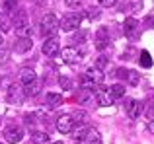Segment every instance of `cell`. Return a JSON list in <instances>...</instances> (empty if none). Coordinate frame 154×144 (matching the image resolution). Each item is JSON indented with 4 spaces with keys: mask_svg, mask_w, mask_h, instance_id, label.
Masks as SVG:
<instances>
[{
    "mask_svg": "<svg viewBox=\"0 0 154 144\" xmlns=\"http://www.w3.org/2000/svg\"><path fill=\"white\" fill-rule=\"evenodd\" d=\"M88 117H90V115H88V111H84V109H76L74 113H72V121H74V125H86L88 123Z\"/></svg>",
    "mask_w": 154,
    "mask_h": 144,
    "instance_id": "ac0fdd59",
    "label": "cell"
},
{
    "mask_svg": "<svg viewBox=\"0 0 154 144\" xmlns=\"http://www.w3.org/2000/svg\"><path fill=\"white\" fill-rule=\"evenodd\" d=\"M12 23L16 26V35H18V37H31V26H29L26 10H20Z\"/></svg>",
    "mask_w": 154,
    "mask_h": 144,
    "instance_id": "6da1fadb",
    "label": "cell"
},
{
    "mask_svg": "<svg viewBox=\"0 0 154 144\" xmlns=\"http://www.w3.org/2000/svg\"><path fill=\"white\" fill-rule=\"evenodd\" d=\"M0 4H2V0H0Z\"/></svg>",
    "mask_w": 154,
    "mask_h": 144,
    "instance_id": "60d3db41",
    "label": "cell"
},
{
    "mask_svg": "<svg viewBox=\"0 0 154 144\" xmlns=\"http://www.w3.org/2000/svg\"><path fill=\"white\" fill-rule=\"evenodd\" d=\"M105 62H107V61H105L103 57H102V58H98V62H96V68H103V66H105Z\"/></svg>",
    "mask_w": 154,
    "mask_h": 144,
    "instance_id": "836d02e7",
    "label": "cell"
},
{
    "mask_svg": "<svg viewBox=\"0 0 154 144\" xmlns=\"http://www.w3.org/2000/svg\"><path fill=\"white\" fill-rule=\"evenodd\" d=\"M39 92H41V82H39V80H33V82H29V84L23 86V94H26V98H35Z\"/></svg>",
    "mask_w": 154,
    "mask_h": 144,
    "instance_id": "5bb4252c",
    "label": "cell"
},
{
    "mask_svg": "<svg viewBox=\"0 0 154 144\" xmlns=\"http://www.w3.org/2000/svg\"><path fill=\"white\" fill-rule=\"evenodd\" d=\"M125 109H127L129 119H139L140 113H143V103H140L139 99H129V101L125 103Z\"/></svg>",
    "mask_w": 154,
    "mask_h": 144,
    "instance_id": "30bf717a",
    "label": "cell"
},
{
    "mask_svg": "<svg viewBox=\"0 0 154 144\" xmlns=\"http://www.w3.org/2000/svg\"><path fill=\"white\" fill-rule=\"evenodd\" d=\"M86 76H90V78L94 80L96 84H102L103 80H105V74H103V72L100 70V68H96V66H92V68H88V70H86Z\"/></svg>",
    "mask_w": 154,
    "mask_h": 144,
    "instance_id": "d6986e66",
    "label": "cell"
},
{
    "mask_svg": "<svg viewBox=\"0 0 154 144\" xmlns=\"http://www.w3.org/2000/svg\"><path fill=\"white\" fill-rule=\"evenodd\" d=\"M16 4H18V0H2V8L4 10H14Z\"/></svg>",
    "mask_w": 154,
    "mask_h": 144,
    "instance_id": "f1b7e54d",
    "label": "cell"
},
{
    "mask_svg": "<svg viewBox=\"0 0 154 144\" xmlns=\"http://www.w3.org/2000/svg\"><path fill=\"white\" fill-rule=\"evenodd\" d=\"M100 4L105 6V8H111V6H115V4H117V0H100Z\"/></svg>",
    "mask_w": 154,
    "mask_h": 144,
    "instance_id": "d6a6232c",
    "label": "cell"
},
{
    "mask_svg": "<svg viewBox=\"0 0 154 144\" xmlns=\"http://www.w3.org/2000/svg\"><path fill=\"white\" fill-rule=\"evenodd\" d=\"M74 144H84V142H82V140H78V142H74Z\"/></svg>",
    "mask_w": 154,
    "mask_h": 144,
    "instance_id": "f35d334b",
    "label": "cell"
},
{
    "mask_svg": "<svg viewBox=\"0 0 154 144\" xmlns=\"http://www.w3.org/2000/svg\"><path fill=\"white\" fill-rule=\"evenodd\" d=\"M64 4H66L68 8H78L80 4H82V0H64Z\"/></svg>",
    "mask_w": 154,
    "mask_h": 144,
    "instance_id": "4dcf8cb0",
    "label": "cell"
},
{
    "mask_svg": "<svg viewBox=\"0 0 154 144\" xmlns=\"http://www.w3.org/2000/svg\"><path fill=\"white\" fill-rule=\"evenodd\" d=\"M94 45H96V49H100V51H103L105 47L109 45V31H107V27H100L98 31H96V37H94Z\"/></svg>",
    "mask_w": 154,
    "mask_h": 144,
    "instance_id": "9c48e42d",
    "label": "cell"
},
{
    "mask_svg": "<svg viewBox=\"0 0 154 144\" xmlns=\"http://www.w3.org/2000/svg\"><path fill=\"white\" fill-rule=\"evenodd\" d=\"M80 88H82V90H90V92H94L96 88H98V84H96L94 80L90 78V76L82 74V76H80Z\"/></svg>",
    "mask_w": 154,
    "mask_h": 144,
    "instance_id": "44dd1931",
    "label": "cell"
},
{
    "mask_svg": "<svg viewBox=\"0 0 154 144\" xmlns=\"http://www.w3.org/2000/svg\"><path fill=\"white\" fill-rule=\"evenodd\" d=\"M35 4H45V0H33Z\"/></svg>",
    "mask_w": 154,
    "mask_h": 144,
    "instance_id": "8d00e7d4",
    "label": "cell"
},
{
    "mask_svg": "<svg viewBox=\"0 0 154 144\" xmlns=\"http://www.w3.org/2000/svg\"><path fill=\"white\" fill-rule=\"evenodd\" d=\"M133 8H135V10L143 8V0H133Z\"/></svg>",
    "mask_w": 154,
    "mask_h": 144,
    "instance_id": "e575fe53",
    "label": "cell"
},
{
    "mask_svg": "<svg viewBox=\"0 0 154 144\" xmlns=\"http://www.w3.org/2000/svg\"><path fill=\"white\" fill-rule=\"evenodd\" d=\"M59 84H60V88H63L64 92H68V90H72V88H74L72 80H70V78H66V76H60V78H59Z\"/></svg>",
    "mask_w": 154,
    "mask_h": 144,
    "instance_id": "4316f807",
    "label": "cell"
},
{
    "mask_svg": "<svg viewBox=\"0 0 154 144\" xmlns=\"http://www.w3.org/2000/svg\"><path fill=\"white\" fill-rule=\"evenodd\" d=\"M60 103H63V95H60V94H47L45 105L49 107V109H57Z\"/></svg>",
    "mask_w": 154,
    "mask_h": 144,
    "instance_id": "e0dca14e",
    "label": "cell"
},
{
    "mask_svg": "<svg viewBox=\"0 0 154 144\" xmlns=\"http://www.w3.org/2000/svg\"><path fill=\"white\" fill-rule=\"evenodd\" d=\"M6 57H8V49L4 45H0V62L6 61Z\"/></svg>",
    "mask_w": 154,
    "mask_h": 144,
    "instance_id": "1f68e13d",
    "label": "cell"
},
{
    "mask_svg": "<svg viewBox=\"0 0 154 144\" xmlns=\"http://www.w3.org/2000/svg\"><path fill=\"white\" fill-rule=\"evenodd\" d=\"M60 58H63V62H66V64H76L82 57H80V53L74 47H64L63 53H60Z\"/></svg>",
    "mask_w": 154,
    "mask_h": 144,
    "instance_id": "7c38bea8",
    "label": "cell"
},
{
    "mask_svg": "<svg viewBox=\"0 0 154 144\" xmlns=\"http://www.w3.org/2000/svg\"><path fill=\"white\" fill-rule=\"evenodd\" d=\"M86 133H88V127L80 125L78 129H72V138H74V140H84Z\"/></svg>",
    "mask_w": 154,
    "mask_h": 144,
    "instance_id": "d4e9b609",
    "label": "cell"
},
{
    "mask_svg": "<svg viewBox=\"0 0 154 144\" xmlns=\"http://www.w3.org/2000/svg\"><path fill=\"white\" fill-rule=\"evenodd\" d=\"M109 94H111L113 99H119L125 95V86L123 84H113V86H109Z\"/></svg>",
    "mask_w": 154,
    "mask_h": 144,
    "instance_id": "7402d4cb",
    "label": "cell"
},
{
    "mask_svg": "<svg viewBox=\"0 0 154 144\" xmlns=\"http://www.w3.org/2000/svg\"><path fill=\"white\" fill-rule=\"evenodd\" d=\"M148 130H150V133L154 134V121H150V125H148Z\"/></svg>",
    "mask_w": 154,
    "mask_h": 144,
    "instance_id": "d590c367",
    "label": "cell"
},
{
    "mask_svg": "<svg viewBox=\"0 0 154 144\" xmlns=\"http://www.w3.org/2000/svg\"><path fill=\"white\" fill-rule=\"evenodd\" d=\"M23 98H26V94H23L22 84H10V86H8V94H6L8 103H12V105H20V103L23 101Z\"/></svg>",
    "mask_w": 154,
    "mask_h": 144,
    "instance_id": "277c9868",
    "label": "cell"
},
{
    "mask_svg": "<svg viewBox=\"0 0 154 144\" xmlns=\"http://www.w3.org/2000/svg\"><path fill=\"white\" fill-rule=\"evenodd\" d=\"M94 99H96V103H98V105H102V107L113 105V101H115V99L111 98V94H109V90H107V88L100 86V84H98V88H96V94H94Z\"/></svg>",
    "mask_w": 154,
    "mask_h": 144,
    "instance_id": "5b68a950",
    "label": "cell"
},
{
    "mask_svg": "<svg viewBox=\"0 0 154 144\" xmlns=\"http://www.w3.org/2000/svg\"><path fill=\"white\" fill-rule=\"evenodd\" d=\"M31 138H33V144H51V138L45 130H35Z\"/></svg>",
    "mask_w": 154,
    "mask_h": 144,
    "instance_id": "ffe728a7",
    "label": "cell"
},
{
    "mask_svg": "<svg viewBox=\"0 0 154 144\" xmlns=\"http://www.w3.org/2000/svg\"><path fill=\"white\" fill-rule=\"evenodd\" d=\"M51 144H63V142H51Z\"/></svg>",
    "mask_w": 154,
    "mask_h": 144,
    "instance_id": "ab89813d",
    "label": "cell"
},
{
    "mask_svg": "<svg viewBox=\"0 0 154 144\" xmlns=\"http://www.w3.org/2000/svg\"><path fill=\"white\" fill-rule=\"evenodd\" d=\"M12 26H14V23L8 18V14H0V31H10Z\"/></svg>",
    "mask_w": 154,
    "mask_h": 144,
    "instance_id": "cb8c5ba5",
    "label": "cell"
},
{
    "mask_svg": "<svg viewBox=\"0 0 154 144\" xmlns=\"http://www.w3.org/2000/svg\"><path fill=\"white\" fill-rule=\"evenodd\" d=\"M41 51H43V55H47V57H55V55L60 51L59 39H57V37H49V39H45V43H43Z\"/></svg>",
    "mask_w": 154,
    "mask_h": 144,
    "instance_id": "8fae6325",
    "label": "cell"
},
{
    "mask_svg": "<svg viewBox=\"0 0 154 144\" xmlns=\"http://www.w3.org/2000/svg\"><path fill=\"white\" fill-rule=\"evenodd\" d=\"M84 144H102V134L98 129H88L86 136H84Z\"/></svg>",
    "mask_w": 154,
    "mask_h": 144,
    "instance_id": "2e32d148",
    "label": "cell"
},
{
    "mask_svg": "<svg viewBox=\"0 0 154 144\" xmlns=\"http://www.w3.org/2000/svg\"><path fill=\"white\" fill-rule=\"evenodd\" d=\"M72 129H74L72 115H60V117H57V130L60 134H70Z\"/></svg>",
    "mask_w": 154,
    "mask_h": 144,
    "instance_id": "52a82bcc",
    "label": "cell"
},
{
    "mask_svg": "<svg viewBox=\"0 0 154 144\" xmlns=\"http://www.w3.org/2000/svg\"><path fill=\"white\" fill-rule=\"evenodd\" d=\"M86 16L90 20H96V18H100V10H98V8H90V10L86 12Z\"/></svg>",
    "mask_w": 154,
    "mask_h": 144,
    "instance_id": "f546056e",
    "label": "cell"
},
{
    "mask_svg": "<svg viewBox=\"0 0 154 144\" xmlns=\"http://www.w3.org/2000/svg\"><path fill=\"white\" fill-rule=\"evenodd\" d=\"M33 80H37V74H35L33 68L26 66V68L20 70V82H22L23 86H26V84H29V82H33Z\"/></svg>",
    "mask_w": 154,
    "mask_h": 144,
    "instance_id": "9a60e30c",
    "label": "cell"
},
{
    "mask_svg": "<svg viewBox=\"0 0 154 144\" xmlns=\"http://www.w3.org/2000/svg\"><path fill=\"white\" fill-rule=\"evenodd\" d=\"M59 31V18L55 14H45L41 20V35L45 39L55 37V33Z\"/></svg>",
    "mask_w": 154,
    "mask_h": 144,
    "instance_id": "7a4b0ae2",
    "label": "cell"
},
{
    "mask_svg": "<svg viewBox=\"0 0 154 144\" xmlns=\"http://www.w3.org/2000/svg\"><path fill=\"white\" fill-rule=\"evenodd\" d=\"M82 23V14L78 12H70V14H64L63 20H59V29L63 31H74L80 27Z\"/></svg>",
    "mask_w": 154,
    "mask_h": 144,
    "instance_id": "3957f363",
    "label": "cell"
},
{
    "mask_svg": "<svg viewBox=\"0 0 154 144\" xmlns=\"http://www.w3.org/2000/svg\"><path fill=\"white\" fill-rule=\"evenodd\" d=\"M123 31H125V37L131 39V41H135L137 37H139V31H140V26L139 22H137L135 18H127L123 23Z\"/></svg>",
    "mask_w": 154,
    "mask_h": 144,
    "instance_id": "8992f818",
    "label": "cell"
},
{
    "mask_svg": "<svg viewBox=\"0 0 154 144\" xmlns=\"http://www.w3.org/2000/svg\"><path fill=\"white\" fill-rule=\"evenodd\" d=\"M0 45H4V39H2V33H0Z\"/></svg>",
    "mask_w": 154,
    "mask_h": 144,
    "instance_id": "74e56055",
    "label": "cell"
},
{
    "mask_svg": "<svg viewBox=\"0 0 154 144\" xmlns=\"http://www.w3.org/2000/svg\"><path fill=\"white\" fill-rule=\"evenodd\" d=\"M144 115H146V119L154 121V101H150V103L146 105V109H144Z\"/></svg>",
    "mask_w": 154,
    "mask_h": 144,
    "instance_id": "83f0119b",
    "label": "cell"
},
{
    "mask_svg": "<svg viewBox=\"0 0 154 144\" xmlns=\"http://www.w3.org/2000/svg\"><path fill=\"white\" fill-rule=\"evenodd\" d=\"M4 138H6V142H10V144L20 142L23 138V129L18 127V125H10L6 130H4Z\"/></svg>",
    "mask_w": 154,
    "mask_h": 144,
    "instance_id": "ba28073f",
    "label": "cell"
},
{
    "mask_svg": "<svg viewBox=\"0 0 154 144\" xmlns=\"http://www.w3.org/2000/svg\"><path fill=\"white\" fill-rule=\"evenodd\" d=\"M125 82L131 84V86H137V84H139V72L127 70V74H125Z\"/></svg>",
    "mask_w": 154,
    "mask_h": 144,
    "instance_id": "484cf974",
    "label": "cell"
},
{
    "mask_svg": "<svg viewBox=\"0 0 154 144\" xmlns=\"http://www.w3.org/2000/svg\"><path fill=\"white\" fill-rule=\"evenodd\" d=\"M31 47H33V41H31V37H18V41L14 43V51L20 55L27 53V51H31Z\"/></svg>",
    "mask_w": 154,
    "mask_h": 144,
    "instance_id": "4fadbf2b",
    "label": "cell"
},
{
    "mask_svg": "<svg viewBox=\"0 0 154 144\" xmlns=\"http://www.w3.org/2000/svg\"><path fill=\"white\" fill-rule=\"evenodd\" d=\"M139 62H140V66H144V68H150V66H152V57H150V53H148V51H140Z\"/></svg>",
    "mask_w": 154,
    "mask_h": 144,
    "instance_id": "603a6c76",
    "label": "cell"
}]
</instances>
